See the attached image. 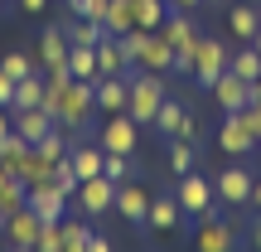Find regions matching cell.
Returning a JSON list of instances; mask_svg holds the SVG:
<instances>
[{"mask_svg": "<svg viewBox=\"0 0 261 252\" xmlns=\"http://www.w3.org/2000/svg\"><path fill=\"white\" fill-rule=\"evenodd\" d=\"M165 73H130V102H126V112L136 117L140 126H155V117H160V102H165Z\"/></svg>", "mask_w": 261, "mask_h": 252, "instance_id": "cell-1", "label": "cell"}, {"mask_svg": "<svg viewBox=\"0 0 261 252\" xmlns=\"http://www.w3.org/2000/svg\"><path fill=\"white\" fill-rule=\"evenodd\" d=\"M97 112V83H83V78H73V83L63 87V102H58V126L63 131H77L87 126Z\"/></svg>", "mask_w": 261, "mask_h": 252, "instance_id": "cell-2", "label": "cell"}, {"mask_svg": "<svg viewBox=\"0 0 261 252\" xmlns=\"http://www.w3.org/2000/svg\"><path fill=\"white\" fill-rule=\"evenodd\" d=\"M174 199H179V209H184L189 218H203V214H213V209H218V189H213V179H203L198 170L179 175Z\"/></svg>", "mask_w": 261, "mask_h": 252, "instance_id": "cell-3", "label": "cell"}, {"mask_svg": "<svg viewBox=\"0 0 261 252\" xmlns=\"http://www.w3.org/2000/svg\"><path fill=\"white\" fill-rule=\"evenodd\" d=\"M97 146H102L107 155H136V146H140V122H136L130 112L107 117V122H102V136H97Z\"/></svg>", "mask_w": 261, "mask_h": 252, "instance_id": "cell-4", "label": "cell"}, {"mask_svg": "<svg viewBox=\"0 0 261 252\" xmlns=\"http://www.w3.org/2000/svg\"><path fill=\"white\" fill-rule=\"evenodd\" d=\"M237 243H242V233H237V228L227 223V218H218V209L198 218L194 252H237Z\"/></svg>", "mask_w": 261, "mask_h": 252, "instance_id": "cell-5", "label": "cell"}, {"mask_svg": "<svg viewBox=\"0 0 261 252\" xmlns=\"http://www.w3.org/2000/svg\"><path fill=\"white\" fill-rule=\"evenodd\" d=\"M223 73H227V44L203 34V39H198V49H194V83L198 87H213Z\"/></svg>", "mask_w": 261, "mask_h": 252, "instance_id": "cell-6", "label": "cell"}, {"mask_svg": "<svg viewBox=\"0 0 261 252\" xmlns=\"http://www.w3.org/2000/svg\"><path fill=\"white\" fill-rule=\"evenodd\" d=\"M252 185H256V175L247 165H227L223 175L213 179V189H218V204H227V209H242V204H252Z\"/></svg>", "mask_w": 261, "mask_h": 252, "instance_id": "cell-7", "label": "cell"}, {"mask_svg": "<svg viewBox=\"0 0 261 252\" xmlns=\"http://www.w3.org/2000/svg\"><path fill=\"white\" fill-rule=\"evenodd\" d=\"M68 199H73V194H68L58 179H44V185H29V199H24V204L39 214V223H54V218L68 214Z\"/></svg>", "mask_w": 261, "mask_h": 252, "instance_id": "cell-8", "label": "cell"}, {"mask_svg": "<svg viewBox=\"0 0 261 252\" xmlns=\"http://www.w3.org/2000/svg\"><path fill=\"white\" fill-rule=\"evenodd\" d=\"M77 204H83V214L87 218H102V214H112L116 209V185L107 175H92V179H83V185H77Z\"/></svg>", "mask_w": 261, "mask_h": 252, "instance_id": "cell-9", "label": "cell"}, {"mask_svg": "<svg viewBox=\"0 0 261 252\" xmlns=\"http://www.w3.org/2000/svg\"><path fill=\"white\" fill-rule=\"evenodd\" d=\"M150 189L145 185H136V179H126V185H116V214L126 218L130 228H145L150 223Z\"/></svg>", "mask_w": 261, "mask_h": 252, "instance_id": "cell-10", "label": "cell"}, {"mask_svg": "<svg viewBox=\"0 0 261 252\" xmlns=\"http://www.w3.org/2000/svg\"><path fill=\"white\" fill-rule=\"evenodd\" d=\"M218 146L227 150V155H256V136L247 131V122H242V112H223V126H218Z\"/></svg>", "mask_w": 261, "mask_h": 252, "instance_id": "cell-11", "label": "cell"}, {"mask_svg": "<svg viewBox=\"0 0 261 252\" xmlns=\"http://www.w3.org/2000/svg\"><path fill=\"white\" fill-rule=\"evenodd\" d=\"M68 54H73V44H68V29H63V25H48L44 34H39V49H34L39 68H68Z\"/></svg>", "mask_w": 261, "mask_h": 252, "instance_id": "cell-12", "label": "cell"}, {"mask_svg": "<svg viewBox=\"0 0 261 252\" xmlns=\"http://www.w3.org/2000/svg\"><path fill=\"white\" fill-rule=\"evenodd\" d=\"M0 228H5V243L10 247H34V238H39L44 223H39V214L24 204V209H15L10 218H0Z\"/></svg>", "mask_w": 261, "mask_h": 252, "instance_id": "cell-13", "label": "cell"}, {"mask_svg": "<svg viewBox=\"0 0 261 252\" xmlns=\"http://www.w3.org/2000/svg\"><path fill=\"white\" fill-rule=\"evenodd\" d=\"M208 93H213V102L223 107V112H242V107L252 102V83H247V78H237V73H223Z\"/></svg>", "mask_w": 261, "mask_h": 252, "instance_id": "cell-14", "label": "cell"}, {"mask_svg": "<svg viewBox=\"0 0 261 252\" xmlns=\"http://www.w3.org/2000/svg\"><path fill=\"white\" fill-rule=\"evenodd\" d=\"M126 102H130V78H121V73L97 78V112H102V117L126 112Z\"/></svg>", "mask_w": 261, "mask_h": 252, "instance_id": "cell-15", "label": "cell"}, {"mask_svg": "<svg viewBox=\"0 0 261 252\" xmlns=\"http://www.w3.org/2000/svg\"><path fill=\"white\" fill-rule=\"evenodd\" d=\"M160 34H165L174 49H198V39H203L189 10H169V15H165V25H160Z\"/></svg>", "mask_w": 261, "mask_h": 252, "instance_id": "cell-16", "label": "cell"}, {"mask_svg": "<svg viewBox=\"0 0 261 252\" xmlns=\"http://www.w3.org/2000/svg\"><path fill=\"white\" fill-rule=\"evenodd\" d=\"M256 29H261V5L242 0V5L227 10V39H237V44H252Z\"/></svg>", "mask_w": 261, "mask_h": 252, "instance_id": "cell-17", "label": "cell"}, {"mask_svg": "<svg viewBox=\"0 0 261 252\" xmlns=\"http://www.w3.org/2000/svg\"><path fill=\"white\" fill-rule=\"evenodd\" d=\"M97 73H102V78H112V73L130 78V58H126V44H121V34H107L102 44H97Z\"/></svg>", "mask_w": 261, "mask_h": 252, "instance_id": "cell-18", "label": "cell"}, {"mask_svg": "<svg viewBox=\"0 0 261 252\" xmlns=\"http://www.w3.org/2000/svg\"><path fill=\"white\" fill-rule=\"evenodd\" d=\"M179 214H184V209H179V199L174 194H155L150 199V233H174L179 228Z\"/></svg>", "mask_w": 261, "mask_h": 252, "instance_id": "cell-19", "label": "cell"}, {"mask_svg": "<svg viewBox=\"0 0 261 252\" xmlns=\"http://www.w3.org/2000/svg\"><path fill=\"white\" fill-rule=\"evenodd\" d=\"M54 126H58V122H54V117L44 112V107H29V112H15V131H19V136L29 141V146H34V141H44L48 131H54Z\"/></svg>", "mask_w": 261, "mask_h": 252, "instance_id": "cell-20", "label": "cell"}, {"mask_svg": "<svg viewBox=\"0 0 261 252\" xmlns=\"http://www.w3.org/2000/svg\"><path fill=\"white\" fill-rule=\"evenodd\" d=\"M29 107H44V68L15 83V102H10V112H29Z\"/></svg>", "mask_w": 261, "mask_h": 252, "instance_id": "cell-21", "label": "cell"}, {"mask_svg": "<svg viewBox=\"0 0 261 252\" xmlns=\"http://www.w3.org/2000/svg\"><path fill=\"white\" fill-rule=\"evenodd\" d=\"M63 29H68V44H73V49H97L107 39L102 19H73V25H63Z\"/></svg>", "mask_w": 261, "mask_h": 252, "instance_id": "cell-22", "label": "cell"}, {"mask_svg": "<svg viewBox=\"0 0 261 252\" xmlns=\"http://www.w3.org/2000/svg\"><path fill=\"white\" fill-rule=\"evenodd\" d=\"M130 15H136V29H150L155 34L169 15V0H130Z\"/></svg>", "mask_w": 261, "mask_h": 252, "instance_id": "cell-23", "label": "cell"}, {"mask_svg": "<svg viewBox=\"0 0 261 252\" xmlns=\"http://www.w3.org/2000/svg\"><path fill=\"white\" fill-rule=\"evenodd\" d=\"M73 170H77V179H92V175H102V165H107V150L102 146H73Z\"/></svg>", "mask_w": 261, "mask_h": 252, "instance_id": "cell-24", "label": "cell"}, {"mask_svg": "<svg viewBox=\"0 0 261 252\" xmlns=\"http://www.w3.org/2000/svg\"><path fill=\"white\" fill-rule=\"evenodd\" d=\"M227 73H237V78H247V83H256V78H261V54H256L252 44L232 49V54H227Z\"/></svg>", "mask_w": 261, "mask_h": 252, "instance_id": "cell-25", "label": "cell"}, {"mask_svg": "<svg viewBox=\"0 0 261 252\" xmlns=\"http://www.w3.org/2000/svg\"><path fill=\"white\" fill-rule=\"evenodd\" d=\"M19 179H24V185H44V179H54V160H44L34 146H29L24 160H19Z\"/></svg>", "mask_w": 261, "mask_h": 252, "instance_id": "cell-26", "label": "cell"}, {"mask_svg": "<svg viewBox=\"0 0 261 252\" xmlns=\"http://www.w3.org/2000/svg\"><path fill=\"white\" fill-rule=\"evenodd\" d=\"M24 150H29V141L19 136V131H10V136L0 141V170H5V175H19V160H24Z\"/></svg>", "mask_w": 261, "mask_h": 252, "instance_id": "cell-27", "label": "cell"}, {"mask_svg": "<svg viewBox=\"0 0 261 252\" xmlns=\"http://www.w3.org/2000/svg\"><path fill=\"white\" fill-rule=\"evenodd\" d=\"M68 141H73V131L54 126V131H48L44 141H34V150H39V155H44V160H54V165H58V160H63L68 150H73V146H68Z\"/></svg>", "mask_w": 261, "mask_h": 252, "instance_id": "cell-28", "label": "cell"}, {"mask_svg": "<svg viewBox=\"0 0 261 252\" xmlns=\"http://www.w3.org/2000/svg\"><path fill=\"white\" fill-rule=\"evenodd\" d=\"M0 73H10V78L19 83V78L39 73V58H34V54H24V49H15V54H5V58H0Z\"/></svg>", "mask_w": 261, "mask_h": 252, "instance_id": "cell-29", "label": "cell"}, {"mask_svg": "<svg viewBox=\"0 0 261 252\" xmlns=\"http://www.w3.org/2000/svg\"><path fill=\"white\" fill-rule=\"evenodd\" d=\"M68 68H73V78H83V83H97V49H73L68 54Z\"/></svg>", "mask_w": 261, "mask_h": 252, "instance_id": "cell-30", "label": "cell"}, {"mask_svg": "<svg viewBox=\"0 0 261 252\" xmlns=\"http://www.w3.org/2000/svg\"><path fill=\"white\" fill-rule=\"evenodd\" d=\"M107 34H126V29H136V15H130V0H112L107 5Z\"/></svg>", "mask_w": 261, "mask_h": 252, "instance_id": "cell-31", "label": "cell"}, {"mask_svg": "<svg viewBox=\"0 0 261 252\" xmlns=\"http://www.w3.org/2000/svg\"><path fill=\"white\" fill-rule=\"evenodd\" d=\"M184 117H189V107H184V102H174V97H165V102H160V117H155V126L165 131V136H174Z\"/></svg>", "mask_w": 261, "mask_h": 252, "instance_id": "cell-32", "label": "cell"}, {"mask_svg": "<svg viewBox=\"0 0 261 252\" xmlns=\"http://www.w3.org/2000/svg\"><path fill=\"white\" fill-rule=\"evenodd\" d=\"M194 141H179L174 136V146H169V170H174V175H189V170H194Z\"/></svg>", "mask_w": 261, "mask_h": 252, "instance_id": "cell-33", "label": "cell"}, {"mask_svg": "<svg viewBox=\"0 0 261 252\" xmlns=\"http://www.w3.org/2000/svg\"><path fill=\"white\" fill-rule=\"evenodd\" d=\"M34 252H63V218H54V223H44V228H39Z\"/></svg>", "mask_w": 261, "mask_h": 252, "instance_id": "cell-34", "label": "cell"}, {"mask_svg": "<svg viewBox=\"0 0 261 252\" xmlns=\"http://www.w3.org/2000/svg\"><path fill=\"white\" fill-rule=\"evenodd\" d=\"M87 238H92L87 223H68L63 218V252H87Z\"/></svg>", "mask_w": 261, "mask_h": 252, "instance_id": "cell-35", "label": "cell"}, {"mask_svg": "<svg viewBox=\"0 0 261 252\" xmlns=\"http://www.w3.org/2000/svg\"><path fill=\"white\" fill-rule=\"evenodd\" d=\"M102 175L112 179V185H126V179H130V155H107Z\"/></svg>", "mask_w": 261, "mask_h": 252, "instance_id": "cell-36", "label": "cell"}, {"mask_svg": "<svg viewBox=\"0 0 261 252\" xmlns=\"http://www.w3.org/2000/svg\"><path fill=\"white\" fill-rule=\"evenodd\" d=\"M242 122H247V131L261 141V102H247V107H242Z\"/></svg>", "mask_w": 261, "mask_h": 252, "instance_id": "cell-37", "label": "cell"}, {"mask_svg": "<svg viewBox=\"0 0 261 252\" xmlns=\"http://www.w3.org/2000/svg\"><path fill=\"white\" fill-rule=\"evenodd\" d=\"M107 5H112V0H87V5H83V19H107Z\"/></svg>", "mask_w": 261, "mask_h": 252, "instance_id": "cell-38", "label": "cell"}, {"mask_svg": "<svg viewBox=\"0 0 261 252\" xmlns=\"http://www.w3.org/2000/svg\"><path fill=\"white\" fill-rule=\"evenodd\" d=\"M174 136H179V141H198V122H194V117H184V122H179V131H174ZM174 136H169V141H174Z\"/></svg>", "mask_w": 261, "mask_h": 252, "instance_id": "cell-39", "label": "cell"}, {"mask_svg": "<svg viewBox=\"0 0 261 252\" xmlns=\"http://www.w3.org/2000/svg\"><path fill=\"white\" fill-rule=\"evenodd\" d=\"M10 102H15V78L0 73V107H10Z\"/></svg>", "mask_w": 261, "mask_h": 252, "instance_id": "cell-40", "label": "cell"}, {"mask_svg": "<svg viewBox=\"0 0 261 252\" xmlns=\"http://www.w3.org/2000/svg\"><path fill=\"white\" fill-rule=\"evenodd\" d=\"M247 243H252V252H261V214L247 223Z\"/></svg>", "mask_w": 261, "mask_h": 252, "instance_id": "cell-41", "label": "cell"}, {"mask_svg": "<svg viewBox=\"0 0 261 252\" xmlns=\"http://www.w3.org/2000/svg\"><path fill=\"white\" fill-rule=\"evenodd\" d=\"M10 131H15V112H10V107H0V141H5Z\"/></svg>", "mask_w": 261, "mask_h": 252, "instance_id": "cell-42", "label": "cell"}, {"mask_svg": "<svg viewBox=\"0 0 261 252\" xmlns=\"http://www.w3.org/2000/svg\"><path fill=\"white\" fill-rule=\"evenodd\" d=\"M15 5H19V10H24V15H39V10H44V5H48V0H15Z\"/></svg>", "mask_w": 261, "mask_h": 252, "instance_id": "cell-43", "label": "cell"}, {"mask_svg": "<svg viewBox=\"0 0 261 252\" xmlns=\"http://www.w3.org/2000/svg\"><path fill=\"white\" fill-rule=\"evenodd\" d=\"M87 252H112V243H107V238H97V233H92V238H87Z\"/></svg>", "mask_w": 261, "mask_h": 252, "instance_id": "cell-44", "label": "cell"}, {"mask_svg": "<svg viewBox=\"0 0 261 252\" xmlns=\"http://www.w3.org/2000/svg\"><path fill=\"white\" fill-rule=\"evenodd\" d=\"M198 5H203V0H169V10H189V15H194Z\"/></svg>", "mask_w": 261, "mask_h": 252, "instance_id": "cell-45", "label": "cell"}, {"mask_svg": "<svg viewBox=\"0 0 261 252\" xmlns=\"http://www.w3.org/2000/svg\"><path fill=\"white\" fill-rule=\"evenodd\" d=\"M252 209H256V214H261V179H256V185H252Z\"/></svg>", "mask_w": 261, "mask_h": 252, "instance_id": "cell-46", "label": "cell"}, {"mask_svg": "<svg viewBox=\"0 0 261 252\" xmlns=\"http://www.w3.org/2000/svg\"><path fill=\"white\" fill-rule=\"evenodd\" d=\"M252 102H261V78H256V83H252Z\"/></svg>", "mask_w": 261, "mask_h": 252, "instance_id": "cell-47", "label": "cell"}, {"mask_svg": "<svg viewBox=\"0 0 261 252\" xmlns=\"http://www.w3.org/2000/svg\"><path fill=\"white\" fill-rule=\"evenodd\" d=\"M252 49H256V54H261V29H256V39H252Z\"/></svg>", "mask_w": 261, "mask_h": 252, "instance_id": "cell-48", "label": "cell"}, {"mask_svg": "<svg viewBox=\"0 0 261 252\" xmlns=\"http://www.w3.org/2000/svg\"><path fill=\"white\" fill-rule=\"evenodd\" d=\"M203 5H227V0H203Z\"/></svg>", "mask_w": 261, "mask_h": 252, "instance_id": "cell-49", "label": "cell"}, {"mask_svg": "<svg viewBox=\"0 0 261 252\" xmlns=\"http://www.w3.org/2000/svg\"><path fill=\"white\" fill-rule=\"evenodd\" d=\"M10 252H34V247H10Z\"/></svg>", "mask_w": 261, "mask_h": 252, "instance_id": "cell-50", "label": "cell"}, {"mask_svg": "<svg viewBox=\"0 0 261 252\" xmlns=\"http://www.w3.org/2000/svg\"><path fill=\"white\" fill-rule=\"evenodd\" d=\"M256 155H261V141H256Z\"/></svg>", "mask_w": 261, "mask_h": 252, "instance_id": "cell-51", "label": "cell"}, {"mask_svg": "<svg viewBox=\"0 0 261 252\" xmlns=\"http://www.w3.org/2000/svg\"><path fill=\"white\" fill-rule=\"evenodd\" d=\"M252 5H261V0H252Z\"/></svg>", "mask_w": 261, "mask_h": 252, "instance_id": "cell-52", "label": "cell"}, {"mask_svg": "<svg viewBox=\"0 0 261 252\" xmlns=\"http://www.w3.org/2000/svg\"><path fill=\"white\" fill-rule=\"evenodd\" d=\"M0 5H5V0H0Z\"/></svg>", "mask_w": 261, "mask_h": 252, "instance_id": "cell-53", "label": "cell"}]
</instances>
